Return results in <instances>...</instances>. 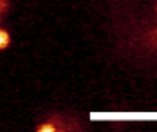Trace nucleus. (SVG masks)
Returning a JSON list of instances; mask_svg holds the SVG:
<instances>
[{
	"label": "nucleus",
	"mask_w": 157,
	"mask_h": 132,
	"mask_svg": "<svg viewBox=\"0 0 157 132\" xmlns=\"http://www.w3.org/2000/svg\"><path fill=\"white\" fill-rule=\"evenodd\" d=\"M9 34L7 31H4V29H0V49H6L7 45H9Z\"/></svg>",
	"instance_id": "obj_1"
},
{
	"label": "nucleus",
	"mask_w": 157,
	"mask_h": 132,
	"mask_svg": "<svg viewBox=\"0 0 157 132\" xmlns=\"http://www.w3.org/2000/svg\"><path fill=\"white\" fill-rule=\"evenodd\" d=\"M38 130L40 132H47V130H54V125H42V127H38Z\"/></svg>",
	"instance_id": "obj_2"
}]
</instances>
